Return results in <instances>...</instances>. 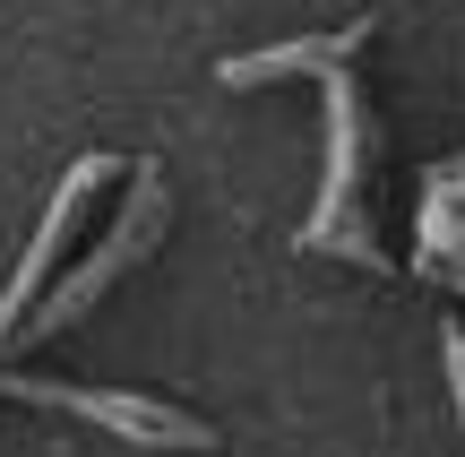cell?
Here are the masks:
<instances>
[{
    "label": "cell",
    "mask_w": 465,
    "mask_h": 457,
    "mask_svg": "<svg viewBox=\"0 0 465 457\" xmlns=\"http://www.w3.org/2000/svg\"><path fill=\"white\" fill-rule=\"evenodd\" d=\"M371 44V17L336 35H302V44H267V52H242V61H216V86H267V78H319L328 95V182H319L311 216H302V251H328V259H353V268H380V242H371V104L353 86V52Z\"/></svg>",
    "instance_id": "1"
},
{
    "label": "cell",
    "mask_w": 465,
    "mask_h": 457,
    "mask_svg": "<svg viewBox=\"0 0 465 457\" xmlns=\"http://www.w3.org/2000/svg\"><path fill=\"white\" fill-rule=\"evenodd\" d=\"M0 397H35V406L86 414V423H104L130 449H216V423L164 406V397H138V389H78V380H35L26 363H0Z\"/></svg>",
    "instance_id": "2"
},
{
    "label": "cell",
    "mask_w": 465,
    "mask_h": 457,
    "mask_svg": "<svg viewBox=\"0 0 465 457\" xmlns=\"http://www.w3.org/2000/svg\"><path fill=\"white\" fill-rule=\"evenodd\" d=\"M422 276L465 293V155L431 164V182H422Z\"/></svg>",
    "instance_id": "3"
},
{
    "label": "cell",
    "mask_w": 465,
    "mask_h": 457,
    "mask_svg": "<svg viewBox=\"0 0 465 457\" xmlns=\"http://www.w3.org/2000/svg\"><path fill=\"white\" fill-rule=\"evenodd\" d=\"M449 380H457V423H465V328H449Z\"/></svg>",
    "instance_id": "4"
}]
</instances>
